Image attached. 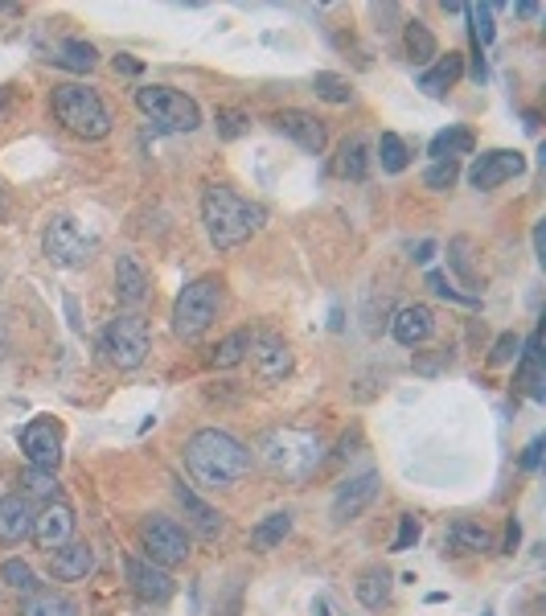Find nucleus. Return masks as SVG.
Masks as SVG:
<instances>
[{"label":"nucleus","mask_w":546,"mask_h":616,"mask_svg":"<svg viewBox=\"0 0 546 616\" xmlns=\"http://www.w3.org/2000/svg\"><path fill=\"white\" fill-rule=\"evenodd\" d=\"M185 465L198 485L230 489L234 481H243L251 473V452H247V444H239L222 428H202L185 444Z\"/></svg>","instance_id":"f257e3e1"},{"label":"nucleus","mask_w":546,"mask_h":616,"mask_svg":"<svg viewBox=\"0 0 546 616\" xmlns=\"http://www.w3.org/2000/svg\"><path fill=\"white\" fill-rule=\"evenodd\" d=\"M202 222H206L210 243L218 251H230V247L247 243L255 230L267 222V210L259 202L239 198L226 185H206V194H202Z\"/></svg>","instance_id":"f03ea898"},{"label":"nucleus","mask_w":546,"mask_h":616,"mask_svg":"<svg viewBox=\"0 0 546 616\" xmlns=\"http://www.w3.org/2000/svg\"><path fill=\"white\" fill-rule=\"evenodd\" d=\"M259 460L284 481H308L321 469L325 444L317 432H304V428H271L259 440Z\"/></svg>","instance_id":"7ed1b4c3"},{"label":"nucleus","mask_w":546,"mask_h":616,"mask_svg":"<svg viewBox=\"0 0 546 616\" xmlns=\"http://www.w3.org/2000/svg\"><path fill=\"white\" fill-rule=\"evenodd\" d=\"M54 103V115L83 140H103L111 132V111L103 107L99 91L91 87H78V83H66V87H54L50 95Z\"/></svg>","instance_id":"20e7f679"},{"label":"nucleus","mask_w":546,"mask_h":616,"mask_svg":"<svg viewBox=\"0 0 546 616\" xmlns=\"http://www.w3.org/2000/svg\"><path fill=\"white\" fill-rule=\"evenodd\" d=\"M136 107L152 120L156 132H173V136H189L193 128L202 124V111L198 103H193L185 91H173V87H161V83H152V87H140L136 91Z\"/></svg>","instance_id":"39448f33"},{"label":"nucleus","mask_w":546,"mask_h":616,"mask_svg":"<svg viewBox=\"0 0 546 616\" xmlns=\"http://www.w3.org/2000/svg\"><path fill=\"white\" fill-rule=\"evenodd\" d=\"M218 308H222V284L218 280H193L181 288L177 304H173V333L185 341H198L214 321H218Z\"/></svg>","instance_id":"423d86ee"},{"label":"nucleus","mask_w":546,"mask_h":616,"mask_svg":"<svg viewBox=\"0 0 546 616\" xmlns=\"http://www.w3.org/2000/svg\"><path fill=\"white\" fill-rule=\"evenodd\" d=\"M148 345H152L148 321L136 317V313H120V317H115V321L103 329L99 354H103L115 370H136V366H144V358H148Z\"/></svg>","instance_id":"0eeeda50"},{"label":"nucleus","mask_w":546,"mask_h":616,"mask_svg":"<svg viewBox=\"0 0 546 616\" xmlns=\"http://www.w3.org/2000/svg\"><path fill=\"white\" fill-rule=\"evenodd\" d=\"M42 247H46V255H50L58 267H87L91 255H95V239H91L74 218H66V214H58V218L46 226Z\"/></svg>","instance_id":"6e6552de"},{"label":"nucleus","mask_w":546,"mask_h":616,"mask_svg":"<svg viewBox=\"0 0 546 616\" xmlns=\"http://www.w3.org/2000/svg\"><path fill=\"white\" fill-rule=\"evenodd\" d=\"M140 547H144L148 563H156V567H177V563L189 559V534L173 518H148L140 526Z\"/></svg>","instance_id":"1a4fd4ad"},{"label":"nucleus","mask_w":546,"mask_h":616,"mask_svg":"<svg viewBox=\"0 0 546 616\" xmlns=\"http://www.w3.org/2000/svg\"><path fill=\"white\" fill-rule=\"evenodd\" d=\"M21 452L33 469H46L54 473L62 465V423L42 415V419H33L21 428Z\"/></svg>","instance_id":"9d476101"},{"label":"nucleus","mask_w":546,"mask_h":616,"mask_svg":"<svg viewBox=\"0 0 546 616\" xmlns=\"http://www.w3.org/2000/svg\"><path fill=\"white\" fill-rule=\"evenodd\" d=\"M247 358L263 382H280L292 370V350L280 333H247Z\"/></svg>","instance_id":"9b49d317"},{"label":"nucleus","mask_w":546,"mask_h":616,"mask_svg":"<svg viewBox=\"0 0 546 616\" xmlns=\"http://www.w3.org/2000/svg\"><path fill=\"white\" fill-rule=\"evenodd\" d=\"M522 173H526V157L518 148H493V152H481V157L473 161L468 181H473V189H497V185L514 181Z\"/></svg>","instance_id":"f8f14e48"},{"label":"nucleus","mask_w":546,"mask_h":616,"mask_svg":"<svg viewBox=\"0 0 546 616\" xmlns=\"http://www.w3.org/2000/svg\"><path fill=\"white\" fill-rule=\"evenodd\" d=\"M128 584H132V592L144 600V604H169L173 600V592H177V584H173V575L165 571V567H156V563H148V559H128Z\"/></svg>","instance_id":"ddd939ff"},{"label":"nucleus","mask_w":546,"mask_h":616,"mask_svg":"<svg viewBox=\"0 0 546 616\" xmlns=\"http://www.w3.org/2000/svg\"><path fill=\"white\" fill-rule=\"evenodd\" d=\"M276 132H284L288 140H296L304 152H312V157H321L325 152V144H329V132H325V124L317 120V115H308V111H296V107H288V111H276Z\"/></svg>","instance_id":"4468645a"},{"label":"nucleus","mask_w":546,"mask_h":616,"mask_svg":"<svg viewBox=\"0 0 546 616\" xmlns=\"http://www.w3.org/2000/svg\"><path fill=\"white\" fill-rule=\"evenodd\" d=\"M33 543L42 547V551H58V547H66L70 538H74V510L66 506V502H50L42 514L33 518Z\"/></svg>","instance_id":"2eb2a0df"},{"label":"nucleus","mask_w":546,"mask_h":616,"mask_svg":"<svg viewBox=\"0 0 546 616\" xmlns=\"http://www.w3.org/2000/svg\"><path fill=\"white\" fill-rule=\"evenodd\" d=\"M374 493H378V473H362V477H354V481H345L341 489H337V497H333V522L337 526H345V522H354L370 502H374Z\"/></svg>","instance_id":"dca6fc26"},{"label":"nucleus","mask_w":546,"mask_h":616,"mask_svg":"<svg viewBox=\"0 0 546 616\" xmlns=\"http://www.w3.org/2000/svg\"><path fill=\"white\" fill-rule=\"evenodd\" d=\"M95 571V547L91 543H66L54 551L50 559V575L58 584H74V580H87Z\"/></svg>","instance_id":"f3484780"},{"label":"nucleus","mask_w":546,"mask_h":616,"mask_svg":"<svg viewBox=\"0 0 546 616\" xmlns=\"http://www.w3.org/2000/svg\"><path fill=\"white\" fill-rule=\"evenodd\" d=\"M432 329H436V317L427 304H407L395 313V321H390V333H395V341L407 345V350L411 345H423L427 337H432Z\"/></svg>","instance_id":"a211bd4d"},{"label":"nucleus","mask_w":546,"mask_h":616,"mask_svg":"<svg viewBox=\"0 0 546 616\" xmlns=\"http://www.w3.org/2000/svg\"><path fill=\"white\" fill-rule=\"evenodd\" d=\"M33 534V506L25 493L0 497V543H21Z\"/></svg>","instance_id":"6ab92c4d"},{"label":"nucleus","mask_w":546,"mask_h":616,"mask_svg":"<svg viewBox=\"0 0 546 616\" xmlns=\"http://www.w3.org/2000/svg\"><path fill=\"white\" fill-rule=\"evenodd\" d=\"M115 296H120V304H128V308L148 300V276H144V267L132 255L115 259Z\"/></svg>","instance_id":"aec40b11"},{"label":"nucleus","mask_w":546,"mask_h":616,"mask_svg":"<svg viewBox=\"0 0 546 616\" xmlns=\"http://www.w3.org/2000/svg\"><path fill=\"white\" fill-rule=\"evenodd\" d=\"M177 502H181V510H185V518L193 522V530L198 534H206V538H214L218 530H222V514L214 510V506H206L198 493H193L189 485H181L177 481Z\"/></svg>","instance_id":"412c9836"},{"label":"nucleus","mask_w":546,"mask_h":616,"mask_svg":"<svg viewBox=\"0 0 546 616\" xmlns=\"http://www.w3.org/2000/svg\"><path fill=\"white\" fill-rule=\"evenodd\" d=\"M21 616H78V604L58 588H37L25 596Z\"/></svg>","instance_id":"4be33fe9"},{"label":"nucleus","mask_w":546,"mask_h":616,"mask_svg":"<svg viewBox=\"0 0 546 616\" xmlns=\"http://www.w3.org/2000/svg\"><path fill=\"white\" fill-rule=\"evenodd\" d=\"M444 547H452L456 555H481V551H493V534L477 522H452Z\"/></svg>","instance_id":"5701e85b"},{"label":"nucleus","mask_w":546,"mask_h":616,"mask_svg":"<svg viewBox=\"0 0 546 616\" xmlns=\"http://www.w3.org/2000/svg\"><path fill=\"white\" fill-rule=\"evenodd\" d=\"M464 74V58L460 54H448V58H440L432 70H423L419 74V91H427L432 99H444L448 95V87Z\"/></svg>","instance_id":"b1692460"},{"label":"nucleus","mask_w":546,"mask_h":616,"mask_svg":"<svg viewBox=\"0 0 546 616\" xmlns=\"http://www.w3.org/2000/svg\"><path fill=\"white\" fill-rule=\"evenodd\" d=\"M473 132L468 128H444V132H436L432 136V144H427V152H432L436 161H456V157H468V152H473Z\"/></svg>","instance_id":"393cba45"},{"label":"nucleus","mask_w":546,"mask_h":616,"mask_svg":"<svg viewBox=\"0 0 546 616\" xmlns=\"http://www.w3.org/2000/svg\"><path fill=\"white\" fill-rule=\"evenodd\" d=\"M337 177H349V181H362L366 173H370V148H366V140L362 136H354V140H345L341 148H337Z\"/></svg>","instance_id":"a878e982"},{"label":"nucleus","mask_w":546,"mask_h":616,"mask_svg":"<svg viewBox=\"0 0 546 616\" xmlns=\"http://www.w3.org/2000/svg\"><path fill=\"white\" fill-rule=\"evenodd\" d=\"M288 534H292V514H288V510H276V514H267V518L251 530V547H255V551H276Z\"/></svg>","instance_id":"bb28decb"},{"label":"nucleus","mask_w":546,"mask_h":616,"mask_svg":"<svg viewBox=\"0 0 546 616\" xmlns=\"http://www.w3.org/2000/svg\"><path fill=\"white\" fill-rule=\"evenodd\" d=\"M522 387L530 391L534 403L546 399V391H542V341H538V333L526 341V354H522Z\"/></svg>","instance_id":"cd10ccee"},{"label":"nucleus","mask_w":546,"mask_h":616,"mask_svg":"<svg viewBox=\"0 0 546 616\" xmlns=\"http://www.w3.org/2000/svg\"><path fill=\"white\" fill-rule=\"evenodd\" d=\"M358 600L366 608H382L390 600V571L386 567H370L362 571V580H358Z\"/></svg>","instance_id":"c85d7f7f"},{"label":"nucleus","mask_w":546,"mask_h":616,"mask_svg":"<svg viewBox=\"0 0 546 616\" xmlns=\"http://www.w3.org/2000/svg\"><path fill=\"white\" fill-rule=\"evenodd\" d=\"M403 42H407V54H411V62H432L436 58V37H432V29H427L423 21H407V33H403Z\"/></svg>","instance_id":"c756f323"},{"label":"nucleus","mask_w":546,"mask_h":616,"mask_svg":"<svg viewBox=\"0 0 546 616\" xmlns=\"http://www.w3.org/2000/svg\"><path fill=\"white\" fill-rule=\"evenodd\" d=\"M58 66H66V70H91L95 62H99V54H95V46L91 42H78V37H66V42L58 46V58H54Z\"/></svg>","instance_id":"7c9ffc66"},{"label":"nucleus","mask_w":546,"mask_h":616,"mask_svg":"<svg viewBox=\"0 0 546 616\" xmlns=\"http://www.w3.org/2000/svg\"><path fill=\"white\" fill-rule=\"evenodd\" d=\"M407 161H411L407 144H403L395 132H382V140H378V165H382L386 173H403Z\"/></svg>","instance_id":"2f4dec72"},{"label":"nucleus","mask_w":546,"mask_h":616,"mask_svg":"<svg viewBox=\"0 0 546 616\" xmlns=\"http://www.w3.org/2000/svg\"><path fill=\"white\" fill-rule=\"evenodd\" d=\"M312 91H317L325 103H349V99H354L349 79H341V74H333V70H321L317 79H312Z\"/></svg>","instance_id":"473e14b6"},{"label":"nucleus","mask_w":546,"mask_h":616,"mask_svg":"<svg viewBox=\"0 0 546 616\" xmlns=\"http://www.w3.org/2000/svg\"><path fill=\"white\" fill-rule=\"evenodd\" d=\"M214 128H218L222 140H239L251 128V115L247 111H234V107H218L214 111Z\"/></svg>","instance_id":"72a5a7b5"},{"label":"nucleus","mask_w":546,"mask_h":616,"mask_svg":"<svg viewBox=\"0 0 546 616\" xmlns=\"http://www.w3.org/2000/svg\"><path fill=\"white\" fill-rule=\"evenodd\" d=\"M247 358V333H230L218 350H214V366L218 370H230V366H239Z\"/></svg>","instance_id":"f704fd0d"},{"label":"nucleus","mask_w":546,"mask_h":616,"mask_svg":"<svg viewBox=\"0 0 546 616\" xmlns=\"http://www.w3.org/2000/svg\"><path fill=\"white\" fill-rule=\"evenodd\" d=\"M21 485L33 493V497H46V502H54L58 497V477L54 473H46V469H25V477H21Z\"/></svg>","instance_id":"c9c22d12"},{"label":"nucleus","mask_w":546,"mask_h":616,"mask_svg":"<svg viewBox=\"0 0 546 616\" xmlns=\"http://www.w3.org/2000/svg\"><path fill=\"white\" fill-rule=\"evenodd\" d=\"M464 13H468V21H473V46H489L493 42V9L489 5H468Z\"/></svg>","instance_id":"e433bc0d"},{"label":"nucleus","mask_w":546,"mask_h":616,"mask_svg":"<svg viewBox=\"0 0 546 616\" xmlns=\"http://www.w3.org/2000/svg\"><path fill=\"white\" fill-rule=\"evenodd\" d=\"M0 575H5V584L9 588H17V592H37V580H33V571H29V563H21V559H9L5 567H0Z\"/></svg>","instance_id":"4c0bfd02"},{"label":"nucleus","mask_w":546,"mask_h":616,"mask_svg":"<svg viewBox=\"0 0 546 616\" xmlns=\"http://www.w3.org/2000/svg\"><path fill=\"white\" fill-rule=\"evenodd\" d=\"M456 177H460V165H456V161H436L432 169L423 173V185H427V189H452Z\"/></svg>","instance_id":"58836bf2"},{"label":"nucleus","mask_w":546,"mask_h":616,"mask_svg":"<svg viewBox=\"0 0 546 616\" xmlns=\"http://www.w3.org/2000/svg\"><path fill=\"white\" fill-rule=\"evenodd\" d=\"M518 350H522V341H518L514 333H501V337H497V345H493V354H489V362H493V366H505V362H510V358L518 354Z\"/></svg>","instance_id":"ea45409f"},{"label":"nucleus","mask_w":546,"mask_h":616,"mask_svg":"<svg viewBox=\"0 0 546 616\" xmlns=\"http://www.w3.org/2000/svg\"><path fill=\"white\" fill-rule=\"evenodd\" d=\"M411 543H419V522H415V514H403L399 518V538L390 543V551H407Z\"/></svg>","instance_id":"a19ab883"},{"label":"nucleus","mask_w":546,"mask_h":616,"mask_svg":"<svg viewBox=\"0 0 546 616\" xmlns=\"http://www.w3.org/2000/svg\"><path fill=\"white\" fill-rule=\"evenodd\" d=\"M427 284H432V288H436V296H444V300H460V304H477L473 296H464V292H456V288H452V284H448V280H444L440 272H427Z\"/></svg>","instance_id":"79ce46f5"},{"label":"nucleus","mask_w":546,"mask_h":616,"mask_svg":"<svg viewBox=\"0 0 546 616\" xmlns=\"http://www.w3.org/2000/svg\"><path fill=\"white\" fill-rule=\"evenodd\" d=\"M538 465H542V436H534V440L526 444V456H522V469H526V473H534Z\"/></svg>","instance_id":"37998d69"},{"label":"nucleus","mask_w":546,"mask_h":616,"mask_svg":"<svg viewBox=\"0 0 546 616\" xmlns=\"http://www.w3.org/2000/svg\"><path fill=\"white\" fill-rule=\"evenodd\" d=\"M115 70H124V74H140V70H144V62H140V58H132V54H120V58H115Z\"/></svg>","instance_id":"c03bdc74"},{"label":"nucleus","mask_w":546,"mask_h":616,"mask_svg":"<svg viewBox=\"0 0 546 616\" xmlns=\"http://www.w3.org/2000/svg\"><path fill=\"white\" fill-rule=\"evenodd\" d=\"M432 255H436V243H432V239H423L419 247H411V259H415V263H427Z\"/></svg>","instance_id":"a18cd8bd"},{"label":"nucleus","mask_w":546,"mask_h":616,"mask_svg":"<svg viewBox=\"0 0 546 616\" xmlns=\"http://www.w3.org/2000/svg\"><path fill=\"white\" fill-rule=\"evenodd\" d=\"M505 538H510V551H514V547H518V538H522V526L510 522V534H505Z\"/></svg>","instance_id":"49530a36"},{"label":"nucleus","mask_w":546,"mask_h":616,"mask_svg":"<svg viewBox=\"0 0 546 616\" xmlns=\"http://www.w3.org/2000/svg\"><path fill=\"white\" fill-rule=\"evenodd\" d=\"M9 99H13V87H0V115H5V107H9Z\"/></svg>","instance_id":"de8ad7c7"},{"label":"nucleus","mask_w":546,"mask_h":616,"mask_svg":"<svg viewBox=\"0 0 546 616\" xmlns=\"http://www.w3.org/2000/svg\"><path fill=\"white\" fill-rule=\"evenodd\" d=\"M518 13H522V17H538L542 9H538V5H518Z\"/></svg>","instance_id":"09e8293b"},{"label":"nucleus","mask_w":546,"mask_h":616,"mask_svg":"<svg viewBox=\"0 0 546 616\" xmlns=\"http://www.w3.org/2000/svg\"><path fill=\"white\" fill-rule=\"evenodd\" d=\"M312 612H317V616H333V612H329V604H325V600H317V604H312Z\"/></svg>","instance_id":"8fccbe9b"},{"label":"nucleus","mask_w":546,"mask_h":616,"mask_svg":"<svg viewBox=\"0 0 546 616\" xmlns=\"http://www.w3.org/2000/svg\"><path fill=\"white\" fill-rule=\"evenodd\" d=\"M9 214V202H5V189H0V218H5Z\"/></svg>","instance_id":"3c124183"}]
</instances>
